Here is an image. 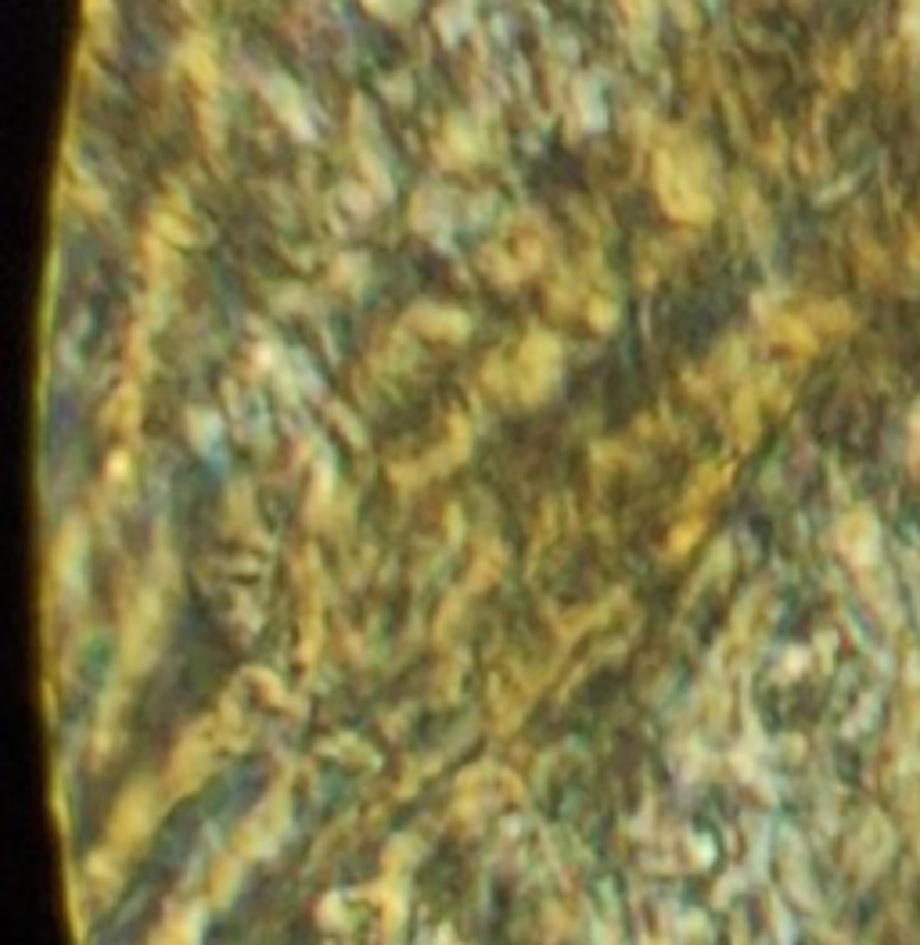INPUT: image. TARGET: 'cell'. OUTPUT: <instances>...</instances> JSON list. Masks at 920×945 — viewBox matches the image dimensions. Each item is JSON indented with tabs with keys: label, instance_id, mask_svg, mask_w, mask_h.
Masks as SVG:
<instances>
[{
	"label": "cell",
	"instance_id": "6da1fadb",
	"mask_svg": "<svg viewBox=\"0 0 920 945\" xmlns=\"http://www.w3.org/2000/svg\"><path fill=\"white\" fill-rule=\"evenodd\" d=\"M892 852H896L892 823H888L878 810L867 813L863 823H860V831H856V837H852V845H849V856L856 863V871H860L863 877L878 874L881 866L892 859Z\"/></svg>",
	"mask_w": 920,
	"mask_h": 945
},
{
	"label": "cell",
	"instance_id": "3957f363",
	"mask_svg": "<svg viewBox=\"0 0 920 945\" xmlns=\"http://www.w3.org/2000/svg\"><path fill=\"white\" fill-rule=\"evenodd\" d=\"M907 586H910V597H913V612L920 622V557L907 554Z\"/></svg>",
	"mask_w": 920,
	"mask_h": 945
},
{
	"label": "cell",
	"instance_id": "7a4b0ae2",
	"mask_svg": "<svg viewBox=\"0 0 920 945\" xmlns=\"http://www.w3.org/2000/svg\"><path fill=\"white\" fill-rule=\"evenodd\" d=\"M841 551H846V557L856 569H867L873 561H881V529L867 511L846 517V525H841Z\"/></svg>",
	"mask_w": 920,
	"mask_h": 945
}]
</instances>
